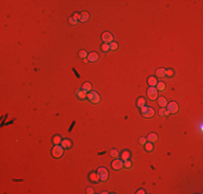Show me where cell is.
<instances>
[{
	"label": "cell",
	"mask_w": 203,
	"mask_h": 194,
	"mask_svg": "<svg viewBox=\"0 0 203 194\" xmlns=\"http://www.w3.org/2000/svg\"><path fill=\"white\" fill-rule=\"evenodd\" d=\"M136 106L139 107V108H142V107L146 106V99L144 98V97H139V98L137 99V101H136Z\"/></svg>",
	"instance_id": "obj_15"
},
{
	"label": "cell",
	"mask_w": 203,
	"mask_h": 194,
	"mask_svg": "<svg viewBox=\"0 0 203 194\" xmlns=\"http://www.w3.org/2000/svg\"><path fill=\"white\" fill-rule=\"evenodd\" d=\"M68 22H69V24H71V25H76L78 23V19H75L74 17H69Z\"/></svg>",
	"instance_id": "obj_29"
},
{
	"label": "cell",
	"mask_w": 203,
	"mask_h": 194,
	"mask_svg": "<svg viewBox=\"0 0 203 194\" xmlns=\"http://www.w3.org/2000/svg\"><path fill=\"white\" fill-rule=\"evenodd\" d=\"M73 17H74L75 19H79V14H78V13H75V14H74V16H73Z\"/></svg>",
	"instance_id": "obj_35"
},
{
	"label": "cell",
	"mask_w": 203,
	"mask_h": 194,
	"mask_svg": "<svg viewBox=\"0 0 203 194\" xmlns=\"http://www.w3.org/2000/svg\"><path fill=\"white\" fill-rule=\"evenodd\" d=\"M109 153H110V156H112V157H118L119 156V152H118L116 149H111Z\"/></svg>",
	"instance_id": "obj_25"
},
{
	"label": "cell",
	"mask_w": 203,
	"mask_h": 194,
	"mask_svg": "<svg viewBox=\"0 0 203 194\" xmlns=\"http://www.w3.org/2000/svg\"><path fill=\"white\" fill-rule=\"evenodd\" d=\"M140 113L144 118H152L155 115V110H153L151 107H146L144 106L140 108Z\"/></svg>",
	"instance_id": "obj_1"
},
{
	"label": "cell",
	"mask_w": 203,
	"mask_h": 194,
	"mask_svg": "<svg viewBox=\"0 0 203 194\" xmlns=\"http://www.w3.org/2000/svg\"><path fill=\"white\" fill-rule=\"evenodd\" d=\"M147 140H148L149 142H152V144H155V142L158 140V135L155 134V133H150V134L147 136Z\"/></svg>",
	"instance_id": "obj_12"
},
{
	"label": "cell",
	"mask_w": 203,
	"mask_h": 194,
	"mask_svg": "<svg viewBox=\"0 0 203 194\" xmlns=\"http://www.w3.org/2000/svg\"><path fill=\"white\" fill-rule=\"evenodd\" d=\"M91 90H92V84L89 83V82L83 83V85H82V91L83 92L89 93V92H91Z\"/></svg>",
	"instance_id": "obj_14"
},
{
	"label": "cell",
	"mask_w": 203,
	"mask_h": 194,
	"mask_svg": "<svg viewBox=\"0 0 203 194\" xmlns=\"http://www.w3.org/2000/svg\"><path fill=\"white\" fill-rule=\"evenodd\" d=\"M147 142V138H145V137H140L139 138V144L140 145H145Z\"/></svg>",
	"instance_id": "obj_32"
},
{
	"label": "cell",
	"mask_w": 203,
	"mask_h": 194,
	"mask_svg": "<svg viewBox=\"0 0 203 194\" xmlns=\"http://www.w3.org/2000/svg\"><path fill=\"white\" fill-rule=\"evenodd\" d=\"M53 142L55 145H60L62 142V138L60 137V136H54L53 137Z\"/></svg>",
	"instance_id": "obj_26"
},
{
	"label": "cell",
	"mask_w": 203,
	"mask_h": 194,
	"mask_svg": "<svg viewBox=\"0 0 203 194\" xmlns=\"http://www.w3.org/2000/svg\"><path fill=\"white\" fill-rule=\"evenodd\" d=\"M89 18H90V14L87 11H83V12H81L80 14H79V21L80 22L86 23V22L89 21Z\"/></svg>",
	"instance_id": "obj_9"
},
{
	"label": "cell",
	"mask_w": 203,
	"mask_h": 194,
	"mask_svg": "<svg viewBox=\"0 0 203 194\" xmlns=\"http://www.w3.org/2000/svg\"><path fill=\"white\" fill-rule=\"evenodd\" d=\"M166 107H168V111H169V113H176L178 111V105H177V102L176 101H171L170 103H168L166 105Z\"/></svg>",
	"instance_id": "obj_6"
},
{
	"label": "cell",
	"mask_w": 203,
	"mask_h": 194,
	"mask_svg": "<svg viewBox=\"0 0 203 194\" xmlns=\"http://www.w3.org/2000/svg\"><path fill=\"white\" fill-rule=\"evenodd\" d=\"M79 56L81 57V58H83V59H86V58L88 57V53H87V52L86 51H80L79 52Z\"/></svg>",
	"instance_id": "obj_27"
},
{
	"label": "cell",
	"mask_w": 203,
	"mask_h": 194,
	"mask_svg": "<svg viewBox=\"0 0 203 194\" xmlns=\"http://www.w3.org/2000/svg\"><path fill=\"white\" fill-rule=\"evenodd\" d=\"M87 193H89V194H93V193H94L93 188H88V189H87Z\"/></svg>",
	"instance_id": "obj_33"
},
{
	"label": "cell",
	"mask_w": 203,
	"mask_h": 194,
	"mask_svg": "<svg viewBox=\"0 0 203 194\" xmlns=\"http://www.w3.org/2000/svg\"><path fill=\"white\" fill-rule=\"evenodd\" d=\"M147 96L149 97V99L155 100L158 98V90L153 86H150L148 90H147Z\"/></svg>",
	"instance_id": "obj_5"
},
{
	"label": "cell",
	"mask_w": 203,
	"mask_h": 194,
	"mask_svg": "<svg viewBox=\"0 0 203 194\" xmlns=\"http://www.w3.org/2000/svg\"><path fill=\"white\" fill-rule=\"evenodd\" d=\"M173 70L172 69H168V70H165V76H168V77H172L173 76Z\"/></svg>",
	"instance_id": "obj_31"
},
{
	"label": "cell",
	"mask_w": 203,
	"mask_h": 194,
	"mask_svg": "<svg viewBox=\"0 0 203 194\" xmlns=\"http://www.w3.org/2000/svg\"><path fill=\"white\" fill-rule=\"evenodd\" d=\"M77 96L79 97L80 99L87 98V94H86V92H83L82 90H78V91H77Z\"/></svg>",
	"instance_id": "obj_20"
},
{
	"label": "cell",
	"mask_w": 203,
	"mask_h": 194,
	"mask_svg": "<svg viewBox=\"0 0 203 194\" xmlns=\"http://www.w3.org/2000/svg\"><path fill=\"white\" fill-rule=\"evenodd\" d=\"M52 154H53V156L56 157V158L61 157L62 155L64 154V148L60 145H55V147L52 149Z\"/></svg>",
	"instance_id": "obj_3"
},
{
	"label": "cell",
	"mask_w": 203,
	"mask_h": 194,
	"mask_svg": "<svg viewBox=\"0 0 203 194\" xmlns=\"http://www.w3.org/2000/svg\"><path fill=\"white\" fill-rule=\"evenodd\" d=\"M61 144H62V147L64 149H69L71 146H73V144H71V141L69 139H64V140H62Z\"/></svg>",
	"instance_id": "obj_13"
},
{
	"label": "cell",
	"mask_w": 203,
	"mask_h": 194,
	"mask_svg": "<svg viewBox=\"0 0 203 194\" xmlns=\"http://www.w3.org/2000/svg\"><path fill=\"white\" fill-rule=\"evenodd\" d=\"M102 40L104 41V43L110 44L113 40V37H112V35H111L110 32H104V34L102 35Z\"/></svg>",
	"instance_id": "obj_8"
},
{
	"label": "cell",
	"mask_w": 203,
	"mask_h": 194,
	"mask_svg": "<svg viewBox=\"0 0 203 194\" xmlns=\"http://www.w3.org/2000/svg\"><path fill=\"white\" fill-rule=\"evenodd\" d=\"M109 47H110V50H112V51H114V50H117L118 48V43H116V42H111V43L109 44Z\"/></svg>",
	"instance_id": "obj_28"
},
{
	"label": "cell",
	"mask_w": 203,
	"mask_h": 194,
	"mask_svg": "<svg viewBox=\"0 0 203 194\" xmlns=\"http://www.w3.org/2000/svg\"><path fill=\"white\" fill-rule=\"evenodd\" d=\"M124 166H125L126 168L132 167V163H131V161L130 160H125V162H124Z\"/></svg>",
	"instance_id": "obj_30"
},
{
	"label": "cell",
	"mask_w": 203,
	"mask_h": 194,
	"mask_svg": "<svg viewBox=\"0 0 203 194\" xmlns=\"http://www.w3.org/2000/svg\"><path fill=\"white\" fill-rule=\"evenodd\" d=\"M101 48H102V51L103 52H108L110 50V47H109V44L108 43H103L102 44V47H101Z\"/></svg>",
	"instance_id": "obj_24"
},
{
	"label": "cell",
	"mask_w": 203,
	"mask_h": 194,
	"mask_svg": "<svg viewBox=\"0 0 203 194\" xmlns=\"http://www.w3.org/2000/svg\"><path fill=\"white\" fill-rule=\"evenodd\" d=\"M88 60L91 61V63H94V61L99 60V54L96 52H92V53L88 54Z\"/></svg>",
	"instance_id": "obj_10"
},
{
	"label": "cell",
	"mask_w": 203,
	"mask_h": 194,
	"mask_svg": "<svg viewBox=\"0 0 203 194\" xmlns=\"http://www.w3.org/2000/svg\"><path fill=\"white\" fill-rule=\"evenodd\" d=\"M159 114L161 115V116H166V115H169L170 113H169V111L165 108H161V109L159 110Z\"/></svg>",
	"instance_id": "obj_23"
},
{
	"label": "cell",
	"mask_w": 203,
	"mask_h": 194,
	"mask_svg": "<svg viewBox=\"0 0 203 194\" xmlns=\"http://www.w3.org/2000/svg\"><path fill=\"white\" fill-rule=\"evenodd\" d=\"M111 166H112V168H113L114 170H120V169H122V168L124 167L123 160H119V158H117V160H114V161L112 162Z\"/></svg>",
	"instance_id": "obj_7"
},
{
	"label": "cell",
	"mask_w": 203,
	"mask_h": 194,
	"mask_svg": "<svg viewBox=\"0 0 203 194\" xmlns=\"http://www.w3.org/2000/svg\"><path fill=\"white\" fill-rule=\"evenodd\" d=\"M136 193H137V194H143V193H146V191H145V190H143V189H140V190L137 191Z\"/></svg>",
	"instance_id": "obj_34"
},
{
	"label": "cell",
	"mask_w": 203,
	"mask_h": 194,
	"mask_svg": "<svg viewBox=\"0 0 203 194\" xmlns=\"http://www.w3.org/2000/svg\"><path fill=\"white\" fill-rule=\"evenodd\" d=\"M156 86H157L156 89H157V90H159V91H161V92L165 90V83H164V82H158Z\"/></svg>",
	"instance_id": "obj_21"
},
{
	"label": "cell",
	"mask_w": 203,
	"mask_h": 194,
	"mask_svg": "<svg viewBox=\"0 0 203 194\" xmlns=\"http://www.w3.org/2000/svg\"><path fill=\"white\" fill-rule=\"evenodd\" d=\"M157 83H158V81H157V79L155 77H149L148 78V84L150 86H153L155 87L157 85Z\"/></svg>",
	"instance_id": "obj_18"
},
{
	"label": "cell",
	"mask_w": 203,
	"mask_h": 194,
	"mask_svg": "<svg viewBox=\"0 0 203 194\" xmlns=\"http://www.w3.org/2000/svg\"><path fill=\"white\" fill-rule=\"evenodd\" d=\"M145 149H146V151H148V152L152 151L153 150V144L152 142H146L145 144Z\"/></svg>",
	"instance_id": "obj_22"
},
{
	"label": "cell",
	"mask_w": 203,
	"mask_h": 194,
	"mask_svg": "<svg viewBox=\"0 0 203 194\" xmlns=\"http://www.w3.org/2000/svg\"><path fill=\"white\" fill-rule=\"evenodd\" d=\"M158 103H159V106L161 107V108H165L166 105H168V100H166L165 97H158Z\"/></svg>",
	"instance_id": "obj_11"
},
{
	"label": "cell",
	"mask_w": 203,
	"mask_h": 194,
	"mask_svg": "<svg viewBox=\"0 0 203 194\" xmlns=\"http://www.w3.org/2000/svg\"><path fill=\"white\" fill-rule=\"evenodd\" d=\"M97 175H99L101 181H106L108 179V170L105 167H100L97 169Z\"/></svg>",
	"instance_id": "obj_4"
},
{
	"label": "cell",
	"mask_w": 203,
	"mask_h": 194,
	"mask_svg": "<svg viewBox=\"0 0 203 194\" xmlns=\"http://www.w3.org/2000/svg\"><path fill=\"white\" fill-rule=\"evenodd\" d=\"M90 180L93 181V182H95V183H97V182H100V181H101L99 175H97V174H94V173L90 174Z\"/></svg>",
	"instance_id": "obj_17"
},
{
	"label": "cell",
	"mask_w": 203,
	"mask_h": 194,
	"mask_svg": "<svg viewBox=\"0 0 203 194\" xmlns=\"http://www.w3.org/2000/svg\"><path fill=\"white\" fill-rule=\"evenodd\" d=\"M130 155H131V153H130L129 151H126V150L122 151V153H121V160H123V161L129 160V158H130Z\"/></svg>",
	"instance_id": "obj_19"
},
{
	"label": "cell",
	"mask_w": 203,
	"mask_h": 194,
	"mask_svg": "<svg viewBox=\"0 0 203 194\" xmlns=\"http://www.w3.org/2000/svg\"><path fill=\"white\" fill-rule=\"evenodd\" d=\"M87 98L90 100L91 102H93V103H97V102H100V100H101V97H100V95L97 94L96 92H89L88 93V95H87Z\"/></svg>",
	"instance_id": "obj_2"
},
{
	"label": "cell",
	"mask_w": 203,
	"mask_h": 194,
	"mask_svg": "<svg viewBox=\"0 0 203 194\" xmlns=\"http://www.w3.org/2000/svg\"><path fill=\"white\" fill-rule=\"evenodd\" d=\"M156 76L159 77V78H163L165 77V69L164 68H159V69H157L156 71Z\"/></svg>",
	"instance_id": "obj_16"
}]
</instances>
